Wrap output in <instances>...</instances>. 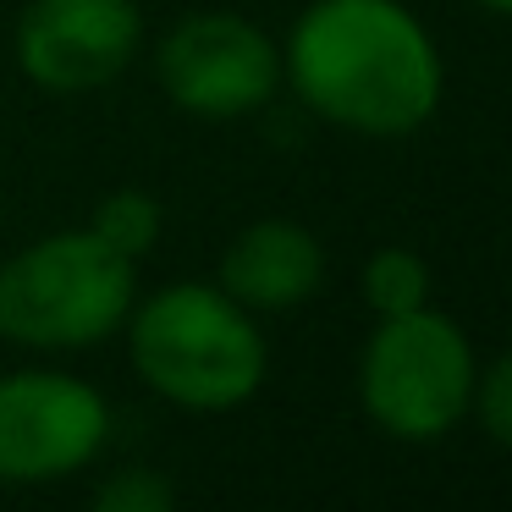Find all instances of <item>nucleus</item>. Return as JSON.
<instances>
[{"instance_id": "6", "label": "nucleus", "mask_w": 512, "mask_h": 512, "mask_svg": "<svg viewBox=\"0 0 512 512\" xmlns=\"http://www.w3.org/2000/svg\"><path fill=\"white\" fill-rule=\"evenodd\" d=\"M111 402L61 369L0 375V485H56L100 457Z\"/></svg>"}, {"instance_id": "1", "label": "nucleus", "mask_w": 512, "mask_h": 512, "mask_svg": "<svg viewBox=\"0 0 512 512\" xmlns=\"http://www.w3.org/2000/svg\"><path fill=\"white\" fill-rule=\"evenodd\" d=\"M281 83L325 127L408 138L441 111V45L402 0H309L281 45Z\"/></svg>"}, {"instance_id": "8", "label": "nucleus", "mask_w": 512, "mask_h": 512, "mask_svg": "<svg viewBox=\"0 0 512 512\" xmlns=\"http://www.w3.org/2000/svg\"><path fill=\"white\" fill-rule=\"evenodd\" d=\"M320 281H325V243L287 215L248 221L215 265V287L226 298H237L248 314L303 309L320 292Z\"/></svg>"}, {"instance_id": "3", "label": "nucleus", "mask_w": 512, "mask_h": 512, "mask_svg": "<svg viewBox=\"0 0 512 512\" xmlns=\"http://www.w3.org/2000/svg\"><path fill=\"white\" fill-rule=\"evenodd\" d=\"M138 265L89 226H67L0 259V336L34 353H83L122 336Z\"/></svg>"}, {"instance_id": "10", "label": "nucleus", "mask_w": 512, "mask_h": 512, "mask_svg": "<svg viewBox=\"0 0 512 512\" xmlns=\"http://www.w3.org/2000/svg\"><path fill=\"white\" fill-rule=\"evenodd\" d=\"M89 232L138 265V259H144L149 248L160 243V232H166V215H160V199H155V193H144V188H116V193H105V199L94 204Z\"/></svg>"}, {"instance_id": "9", "label": "nucleus", "mask_w": 512, "mask_h": 512, "mask_svg": "<svg viewBox=\"0 0 512 512\" xmlns=\"http://www.w3.org/2000/svg\"><path fill=\"white\" fill-rule=\"evenodd\" d=\"M358 287H364V303L375 309V320L408 314V309H424V303H430V265H424L419 248L386 243V248H375V254L364 259Z\"/></svg>"}, {"instance_id": "13", "label": "nucleus", "mask_w": 512, "mask_h": 512, "mask_svg": "<svg viewBox=\"0 0 512 512\" xmlns=\"http://www.w3.org/2000/svg\"><path fill=\"white\" fill-rule=\"evenodd\" d=\"M485 12H496V17H512V0H479Z\"/></svg>"}, {"instance_id": "11", "label": "nucleus", "mask_w": 512, "mask_h": 512, "mask_svg": "<svg viewBox=\"0 0 512 512\" xmlns=\"http://www.w3.org/2000/svg\"><path fill=\"white\" fill-rule=\"evenodd\" d=\"M468 413L479 419V430L512 452V353L490 358V364L474 369V397H468Z\"/></svg>"}, {"instance_id": "4", "label": "nucleus", "mask_w": 512, "mask_h": 512, "mask_svg": "<svg viewBox=\"0 0 512 512\" xmlns=\"http://www.w3.org/2000/svg\"><path fill=\"white\" fill-rule=\"evenodd\" d=\"M474 369L479 358L463 325L424 303V309L375 320L358 353V402L380 435L430 446L468 419Z\"/></svg>"}, {"instance_id": "12", "label": "nucleus", "mask_w": 512, "mask_h": 512, "mask_svg": "<svg viewBox=\"0 0 512 512\" xmlns=\"http://www.w3.org/2000/svg\"><path fill=\"white\" fill-rule=\"evenodd\" d=\"M177 485L160 468H116L105 485H94V507L100 512H171Z\"/></svg>"}, {"instance_id": "5", "label": "nucleus", "mask_w": 512, "mask_h": 512, "mask_svg": "<svg viewBox=\"0 0 512 512\" xmlns=\"http://www.w3.org/2000/svg\"><path fill=\"white\" fill-rule=\"evenodd\" d=\"M155 83L182 116L237 122L276 100L281 50L265 28L237 12H193L160 34Z\"/></svg>"}, {"instance_id": "7", "label": "nucleus", "mask_w": 512, "mask_h": 512, "mask_svg": "<svg viewBox=\"0 0 512 512\" xmlns=\"http://www.w3.org/2000/svg\"><path fill=\"white\" fill-rule=\"evenodd\" d=\"M144 45L138 0H28L12 28L23 78L45 94H94L133 67Z\"/></svg>"}, {"instance_id": "2", "label": "nucleus", "mask_w": 512, "mask_h": 512, "mask_svg": "<svg viewBox=\"0 0 512 512\" xmlns=\"http://www.w3.org/2000/svg\"><path fill=\"white\" fill-rule=\"evenodd\" d=\"M133 375L155 397L188 413L243 408L270 369V342L259 314L226 298L215 281H171L144 298L122 325Z\"/></svg>"}]
</instances>
